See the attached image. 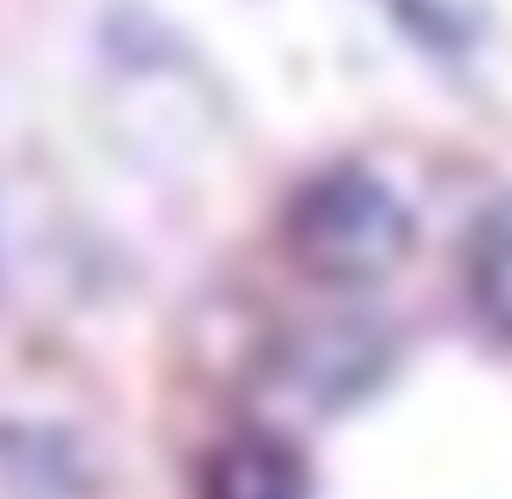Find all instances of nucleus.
Returning a JSON list of instances; mask_svg holds the SVG:
<instances>
[{"mask_svg":"<svg viewBox=\"0 0 512 499\" xmlns=\"http://www.w3.org/2000/svg\"><path fill=\"white\" fill-rule=\"evenodd\" d=\"M415 247V221L402 195L370 169H325L292 195L286 253L325 286H370L389 279Z\"/></svg>","mask_w":512,"mask_h":499,"instance_id":"nucleus-1","label":"nucleus"},{"mask_svg":"<svg viewBox=\"0 0 512 499\" xmlns=\"http://www.w3.org/2000/svg\"><path fill=\"white\" fill-rule=\"evenodd\" d=\"M201 499H305V461L279 435H240L208 461Z\"/></svg>","mask_w":512,"mask_h":499,"instance_id":"nucleus-2","label":"nucleus"},{"mask_svg":"<svg viewBox=\"0 0 512 499\" xmlns=\"http://www.w3.org/2000/svg\"><path fill=\"white\" fill-rule=\"evenodd\" d=\"M467 292H474L480 318L493 331L512 337V227H493L474 247V266H467Z\"/></svg>","mask_w":512,"mask_h":499,"instance_id":"nucleus-3","label":"nucleus"}]
</instances>
